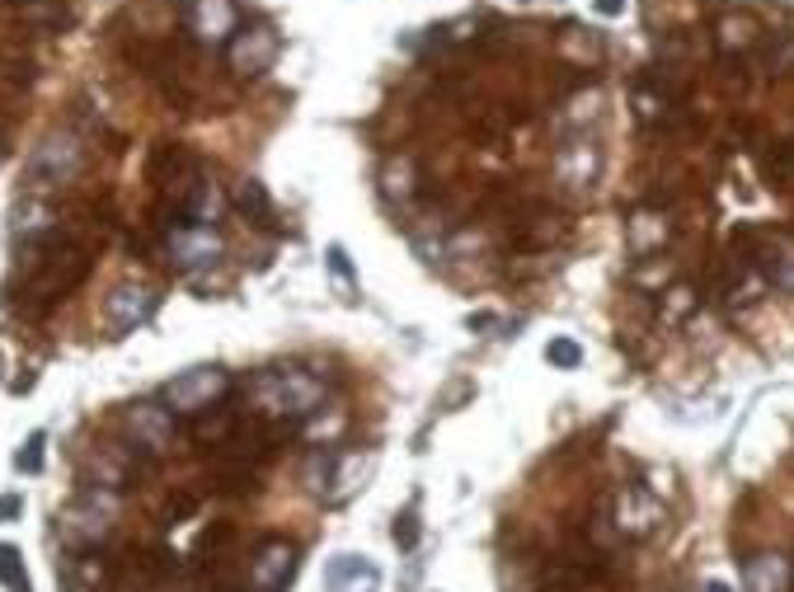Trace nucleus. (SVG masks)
Here are the masks:
<instances>
[{
	"label": "nucleus",
	"mask_w": 794,
	"mask_h": 592,
	"mask_svg": "<svg viewBox=\"0 0 794 592\" xmlns=\"http://www.w3.org/2000/svg\"><path fill=\"white\" fill-rule=\"evenodd\" d=\"M626 230H630V254L649 259V249L667 240V216H635V222H626Z\"/></svg>",
	"instance_id": "nucleus-16"
},
{
	"label": "nucleus",
	"mask_w": 794,
	"mask_h": 592,
	"mask_svg": "<svg viewBox=\"0 0 794 592\" xmlns=\"http://www.w3.org/2000/svg\"><path fill=\"white\" fill-rule=\"evenodd\" d=\"M371 471H377V457H363V451H348V457L334 461V475H330V489H324V504H348L353 494L367 489Z\"/></svg>",
	"instance_id": "nucleus-13"
},
{
	"label": "nucleus",
	"mask_w": 794,
	"mask_h": 592,
	"mask_svg": "<svg viewBox=\"0 0 794 592\" xmlns=\"http://www.w3.org/2000/svg\"><path fill=\"white\" fill-rule=\"evenodd\" d=\"M75 165H81V146L71 142V137H52V142H43L34 165H28V179L38 183H61L67 175H75Z\"/></svg>",
	"instance_id": "nucleus-12"
},
{
	"label": "nucleus",
	"mask_w": 794,
	"mask_h": 592,
	"mask_svg": "<svg viewBox=\"0 0 794 592\" xmlns=\"http://www.w3.org/2000/svg\"><path fill=\"white\" fill-rule=\"evenodd\" d=\"M612 522H616V532H620V536H630V541L653 536V532L663 526V504H659V498H653L649 489L626 485V489H620V498H616Z\"/></svg>",
	"instance_id": "nucleus-7"
},
{
	"label": "nucleus",
	"mask_w": 794,
	"mask_h": 592,
	"mask_svg": "<svg viewBox=\"0 0 794 592\" xmlns=\"http://www.w3.org/2000/svg\"><path fill=\"white\" fill-rule=\"evenodd\" d=\"M330 269L344 277V283H353V263H348V249L344 245H330Z\"/></svg>",
	"instance_id": "nucleus-24"
},
{
	"label": "nucleus",
	"mask_w": 794,
	"mask_h": 592,
	"mask_svg": "<svg viewBox=\"0 0 794 592\" xmlns=\"http://www.w3.org/2000/svg\"><path fill=\"white\" fill-rule=\"evenodd\" d=\"M0 155H5V146H0Z\"/></svg>",
	"instance_id": "nucleus-28"
},
{
	"label": "nucleus",
	"mask_w": 794,
	"mask_h": 592,
	"mask_svg": "<svg viewBox=\"0 0 794 592\" xmlns=\"http://www.w3.org/2000/svg\"><path fill=\"white\" fill-rule=\"evenodd\" d=\"M691 306H696V296H691L687 287H673V292H667V316H673V320H682Z\"/></svg>",
	"instance_id": "nucleus-23"
},
{
	"label": "nucleus",
	"mask_w": 794,
	"mask_h": 592,
	"mask_svg": "<svg viewBox=\"0 0 794 592\" xmlns=\"http://www.w3.org/2000/svg\"><path fill=\"white\" fill-rule=\"evenodd\" d=\"M236 208H240L254 226H273V198H269V189H263L259 179H245V183H240V189H236Z\"/></svg>",
	"instance_id": "nucleus-17"
},
{
	"label": "nucleus",
	"mask_w": 794,
	"mask_h": 592,
	"mask_svg": "<svg viewBox=\"0 0 794 592\" xmlns=\"http://www.w3.org/2000/svg\"><path fill=\"white\" fill-rule=\"evenodd\" d=\"M297 573V545L292 541H263L249 559V583L254 592H283Z\"/></svg>",
	"instance_id": "nucleus-8"
},
{
	"label": "nucleus",
	"mask_w": 794,
	"mask_h": 592,
	"mask_svg": "<svg viewBox=\"0 0 794 592\" xmlns=\"http://www.w3.org/2000/svg\"><path fill=\"white\" fill-rule=\"evenodd\" d=\"M700 592H734V588H728V583H720V579H710V583L700 588Z\"/></svg>",
	"instance_id": "nucleus-27"
},
{
	"label": "nucleus",
	"mask_w": 794,
	"mask_h": 592,
	"mask_svg": "<svg viewBox=\"0 0 794 592\" xmlns=\"http://www.w3.org/2000/svg\"><path fill=\"white\" fill-rule=\"evenodd\" d=\"M151 310H155V292L142 287V283H122V287H114L104 296V320H108V330H114L118 339L132 334L137 324H146Z\"/></svg>",
	"instance_id": "nucleus-9"
},
{
	"label": "nucleus",
	"mask_w": 794,
	"mask_h": 592,
	"mask_svg": "<svg viewBox=\"0 0 794 592\" xmlns=\"http://www.w3.org/2000/svg\"><path fill=\"white\" fill-rule=\"evenodd\" d=\"M118 522V494L114 489H81L71 498L67 508L57 512V532L67 545H75V550H85V545H99L108 532H114Z\"/></svg>",
	"instance_id": "nucleus-2"
},
{
	"label": "nucleus",
	"mask_w": 794,
	"mask_h": 592,
	"mask_svg": "<svg viewBox=\"0 0 794 592\" xmlns=\"http://www.w3.org/2000/svg\"><path fill=\"white\" fill-rule=\"evenodd\" d=\"M24 512V494H0V522H14Z\"/></svg>",
	"instance_id": "nucleus-25"
},
{
	"label": "nucleus",
	"mask_w": 794,
	"mask_h": 592,
	"mask_svg": "<svg viewBox=\"0 0 794 592\" xmlns=\"http://www.w3.org/2000/svg\"><path fill=\"white\" fill-rule=\"evenodd\" d=\"M620 10H626V0H597V14H602V20H616Z\"/></svg>",
	"instance_id": "nucleus-26"
},
{
	"label": "nucleus",
	"mask_w": 794,
	"mask_h": 592,
	"mask_svg": "<svg viewBox=\"0 0 794 592\" xmlns=\"http://www.w3.org/2000/svg\"><path fill=\"white\" fill-rule=\"evenodd\" d=\"M183 216H189L193 226H216L222 222V212H226V198H222V189H216L212 179H193L189 189H183Z\"/></svg>",
	"instance_id": "nucleus-15"
},
{
	"label": "nucleus",
	"mask_w": 794,
	"mask_h": 592,
	"mask_svg": "<svg viewBox=\"0 0 794 592\" xmlns=\"http://www.w3.org/2000/svg\"><path fill=\"white\" fill-rule=\"evenodd\" d=\"M249 395H254V410L263 418H310L324 400V386L316 377H306L301 367H283V371H263Z\"/></svg>",
	"instance_id": "nucleus-1"
},
{
	"label": "nucleus",
	"mask_w": 794,
	"mask_h": 592,
	"mask_svg": "<svg viewBox=\"0 0 794 592\" xmlns=\"http://www.w3.org/2000/svg\"><path fill=\"white\" fill-rule=\"evenodd\" d=\"M169 259L179 263V269H208V263L222 259V236H216V226H193L183 222L169 230Z\"/></svg>",
	"instance_id": "nucleus-10"
},
{
	"label": "nucleus",
	"mask_w": 794,
	"mask_h": 592,
	"mask_svg": "<svg viewBox=\"0 0 794 592\" xmlns=\"http://www.w3.org/2000/svg\"><path fill=\"white\" fill-rule=\"evenodd\" d=\"M277 52H283V38H277L273 24H240L236 38L226 43V67L236 75H263L277 61Z\"/></svg>",
	"instance_id": "nucleus-4"
},
{
	"label": "nucleus",
	"mask_w": 794,
	"mask_h": 592,
	"mask_svg": "<svg viewBox=\"0 0 794 592\" xmlns=\"http://www.w3.org/2000/svg\"><path fill=\"white\" fill-rule=\"evenodd\" d=\"M391 536H395L400 550H414V545H418V512H414V508H404V512H400L395 526H391Z\"/></svg>",
	"instance_id": "nucleus-21"
},
{
	"label": "nucleus",
	"mask_w": 794,
	"mask_h": 592,
	"mask_svg": "<svg viewBox=\"0 0 794 592\" xmlns=\"http://www.w3.org/2000/svg\"><path fill=\"white\" fill-rule=\"evenodd\" d=\"M747 592H794V559L781 555L747 559Z\"/></svg>",
	"instance_id": "nucleus-14"
},
{
	"label": "nucleus",
	"mask_w": 794,
	"mask_h": 592,
	"mask_svg": "<svg viewBox=\"0 0 794 592\" xmlns=\"http://www.w3.org/2000/svg\"><path fill=\"white\" fill-rule=\"evenodd\" d=\"M330 475H334V457H324V451H320V457H310V465H306V485L310 489L324 494V489H330Z\"/></svg>",
	"instance_id": "nucleus-22"
},
{
	"label": "nucleus",
	"mask_w": 794,
	"mask_h": 592,
	"mask_svg": "<svg viewBox=\"0 0 794 592\" xmlns=\"http://www.w3.org/2000/svg\"><path fill=\"white\" fill-rule=\"evenodd\" d=\"M0 583H5L10 592H34V588H28V573H24L20 550H14V545H5V541H0Z\"/></svg>",
	"instance_id": "nucleus-18"
},
{
	"label": "nucleus",
	"mask_w": 794,
	"mask_h": 592,
	"mask_svg": "<svg viewBox=\"0 0 794 592\" xmlns=\"http://www.w3.org/2000/svg\"><path fill=\"white\" fill-rule=\"evenodd\" d=\"M381 569L367 555H334L324 565V592H377Z\"/></svg>",
	"instance_id": "nucleus-11"
},
{
	"label": "nucleus",
	"mask_w": 794,
	"mask_h": 592,
	"mask_svg": "<svg viewBox=\"0 0 794 592\" xmlns=\"http://www.w3.org/2000/svg\"><path fill=\"white\" fill-rule=\"evenodd\" d=\"M43 447H48V433H28L24 447L14 451V465H20V471H28V475H38L43 471Z\"/></svg>",
	"instance_id": "nucleus-19"
},
{
	"label": "nucleus",
	"mask_w": 794,
	"mask_h": 592,
	"mask_svg": "<svg viewBox=\"0 0 794 592\" xmlns=\"http://www.w3.org/2000/svg\"><path fill=\"white\" fill-rule=\"evenodd\" d=\"M122 424H128V438L142 447V451H165L175 442V410H169L165 400H137L128 414H122Z\"/></svg>",
	"instance_id": "nucleus-6"
},
{
	"label": "nucleus",
	"mask_w": 794,
	"mask_h": 592,
	"mask_svg": "<svg viewBox=\"0 0 794 592\" xmlns=\"http://www.w3.org/2000/svg\"><path fill=\"white\" fill-rule=\"evenodd\" d=\"M183 28L202 43V48H226L240 28L236 0H189L183 5Z\"/></svg>",
	"instance_id": "nucleus-5"
},
{
	"label": "nucleus",
	"mask_w": 794,
	"mask_h": 592,
	"mask_svg": "<svg viewBox=\"0 0 794 592\" xmlns=\"http://www.w3.org/2000/svg\"><path fill=\"white\" fill-rule=\"evenodd\" d=\"M546 363L559 367V371H573L583 363V348L573 344V339H550V344H546Z\"/></svg>",
	"instance_id": "nucleus-20"
},
{
	"label": "nucleus",
	"mask_w": 794,
	"mask_h": 592,
	"mask_svg": "<svg viewBox=\"0 0 794 592\" xmlns=\"http://www.w3.org/2000/svg\"><path fill=\"white\" fill-rule=\"evenodd\" d=\"M222 395H230V377L222 367H189L165 386V404L175 414H208Z\"/></svg>",
	"instance_id": "nucleus-3"
}]
</instances>
